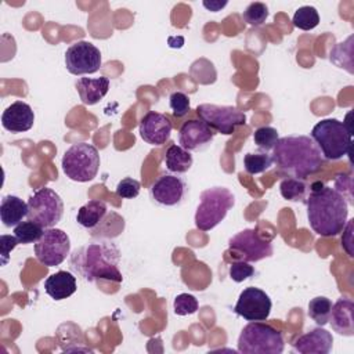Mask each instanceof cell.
<instances>
[{
  "label": "cell",
  "instance_id": "26",
  "mask_svg": "<svg viewBox=\"0 0 354 354\" xmlns=\"http://www.w3.org/2000/svg\"><path fill=\"white\" fill-rule=\"evenodd\" d=\"M279 191L283 199L292 202H304L307 199V184L303 180L288 177L279 184Z\"/></svg>",
  "mask_w": 354,
  "mask_h": 354
},
{
  "label": "cell",
  "instance_id": "11",
  "mask_svg": "<svg viewBox=\"0 0 354 354\" xmlns=\"http://www.w3.org/2000/svg\"><path fill=\"white\" fill-rule=\"evenodd\" d=\"M101 64V51L90 41H76L65 51V66L75 76L95 73Z\"/></svg>",
  "mask_w": 354,
  "mask_h": 354
},
{
  "label": "cell",
  "instance_id": "22",
  "mask_svg": "<svg viewBox=\"0 0 354 354\" xmlns=\"http://www.w3.org/2000/svg\"><path fill=\"white\" fill-rule=\"evenodd\" d=\"M24 217H28V202L15 195H7L1 199L0 220L6 227L18 225Z\"/></svg>",
  "mask_w": 354,
  "mask_h": 354
},
{
  "label": "cell",
  "instance_id": "35",
  "mask_svg": "<svg viewBox=\"0 0 354 354\" xmlns=\"http://www.w3.org/2000/svg\"><path fill=\"white\" fill-rule=\"evenodd\" d=\"M170 108L173 111V115L177 118H181L188 113L189 111V98L183 91H174L170 94Z\"/></svg>",
  "mask_w": 354,
  "mask_h": 354
},
{
  "label": "cell",
  "instance_id": "36",
  "mask_svg": "<svg viewBox=\"0 0 354 354\" xmlns=\"http://www.w3.org/2000/svg\"><path fill=\"white\" fill-rule=\"evenodd\" d=\"M254 274V268L253 266H250L248 261L245 260H239L231 264L230 267V277L232 281L235 282H243L245 279L250 278Z\"/></svg>",
  "mask_w": 354,
  "mask_h": 354
},
{
  "label": "cell",
  "instance_id": "14",
  "mask_svg": "<svg viewBox=\"0 0 354 354\" xmlns=\"http://www.w3.org/2000/svg\"><path fill=\"white\" fill-rule=\"evenodd\" d=\"M151 199L160 206H177L187 195V184L183 178L173 174H163L149 188Z\"/></svg>",
  "mask_w": 354,
  "mask_h": 354
},
{
  "label": "cell",
  "instance_id": "39",
  "mask_svg": "<svg viewBox=\"0 0 354 354\" xmlns=\"http://www.w3.org/2000/svg\"><path fill=\"white\" fill-rule=\"evenodd\" d=\"M225 6H227V1H203V7L207 8L209 11H213V12L220 11Z\"/></svg>",
  "mask_w": 354,
  "mask_h": 354
},
{
  "label": "cell",
  "instance_id": "7",
  "mask_svg": "<svg viewBox=\"0 0 354 354\" xmlns=\"http://www.w3.org/2000/svg\"><path fill=\"white\" fill-rule=\"evenodd\" d=\"M61 166L68 178L77 183L91 181L100 169L98 149L88 142L73 144L65 151Z\"/></svg>",
  "mask_w": 354,
  "mask_h": 354
},
{
  "label": "cell",
  "instance_id": "27",
  "mask_svg": "<svg viewBox=\"0 0 354 354\" xmlns=\"http://www.w3.org/2000/svg\"><path fill=\"white\" fill-rule=\"evenodd\" d=\"M332 300L325 296H317L310 300L308 303V317L318 325L324 326L329 322L330 310H332Z\"/></svg>",
  "mask_w": 354,
  "mask_h": 354
},
{
  "label": "cell",
  "instance_id": "9",
  "mask_svg": "<svg viewBox=\"0 0 354 354\" xmlns=\"http://www.w3.org/2000/svg\"><path fill=\"white\" fill-rule=\"evenodd\" d=\"M196 113L210 129L225 136L232 134L238 126L246 123V115L238 108L228 105L201 104L196 106Z\"/></svg>",
  "mask_w": 354,
  "mask_h": 354
},
{
  "label": "cell",
  "instance_id": "2",
  "mask_svg": "<svg viewBox=\"0 0 354 354\" xmlns=\"http://www.w3.org/2000/svg\"><path fill=\"white\" fill-rule=\"evenodd\" d=\"M272 160L293 178L306 180L321 170L324 156L308 136H288L277 141L272 148Z\"/></svg>",
  "mask_w": 354,
  "mask_h": 354
},
{
  "label": "cell",
  "instance_id": "16",
  "mask_svg": "<svg viewBox=\"0 0 354 354\" xmlns=\"http://www.w3.org/2000/svg\"><path fill=\"white\" fill-rule=\"evenodd\" d=\"M214 137L213 130L202 120H187L178 131V142L187 151H199L205 148Z\"/></svg>",
  "mask_w": 354,
  "mask_h": 354
},
{
  "label": "cell",
  "instance_id": "3",
  "mask_svg": "<svg viewBox=\"0 0 354 354\" xmlns=\"http://www.w3.org/2000/svg\"><path fill=\"white\" fill-rule=\"evenodd\" d=\"M119 260V249L112 242L100 239L76 249L71 256V268L88 282L106 279L120 283L123 277L118 268Z\"/></svg>",
  "mask_w": 354,
  "mask_h": 354
},
{
  "label": "cell",
  "instance_id": "6",
  "mask_svg": "<svg viewBox=\"0 0 354 354\" xmlns=\"http://www.w3.org/2000/svg\"><path fill=\"white\" fill-rule=\"evenodd\" d=\"M235 196L225 187H212L201 194L195 212V225L201 231H210L218 225L234 206Z\"/></svg>",
  "mask_w": 354,
  "mask_h": 354
},
{
  "label": "cell",
  "instance_id": "21",
  "mask_svg": "<svg viewBox=\"0 0 354 354\" xmlns=\"http://www.w3.org/2000/svg\"><path fill=\"white\" fill-rule=\"evenodd\" d=\"M79 97L84 105H94L102 100L109 90V79L100 76L97 79L79 77L75 83Z\"/></svg>",
  "mask_w": 354,
  "mask_h": 354
},
{
  "label": "cell",
  "instance_id": "12",
  "mask_svg": "<svg viewBox=\"0 0 354 354\" xmlns=\"http://www.w3.org/2000/svg\"><path fill=\"white\" fill-rule=\"evenodd\" d=\"M271 307V299L264 290L249 286L241 292L234 311L246 321H266L270 317Z\"/></svg>",
  "mask_w": 354,
  "mask_h": 354
},
{
  "label": "cell",
  "instance_id": "18",
  "mask_svg": "<svg viewBox=\"0 0 354 354\" xmlns=\"http://www.w3.org/2000/svg\"><path fill=\"white\" fill-rule=\"evenodd\" d=\"M332 346V333L321 326L299 336L293 343V348L301 354H328Z\"/></svg>",
  "mask_w": 354,
  "mask_h": 354
},
{
  "label": "cell",
  "instance_id": "32",
  "mask_svg": "<svg viewBox=\"0 0 354 354\" xmlns=\"http://www.w3.org/2000/svg\"><path fill=\"white\" fill-rule=\"evenodd\" d=\"M245 22H248L249 25L252 26H260L266 22L267 17H268V8L264 3H260V1H254V3H250L243 14H242Z\"/></svg>",
  "mask_w": 354,
  "mask_h": 354
},
{
  "label": "cell",
  "instance_id": "19",
  "mask_svg": "<svg viewBox=\"0 0 354 354\" xmlns=\"http://www.w3.org/2000/svg\"><path fill=\"white\" fill-rule=\"evenodd\" d=\"M354 304L348 299H339L330 310L329 322L332 329L343 336L354 335V319H353Z\"/></svg>",
  "mask_w": 354,
  "mask_h": 354
},
{
  "label": "cell",
  "instance_id": "34",
  "mask_svg": "<svg viewBox=\"0 0 354 354\" xmlns=\"http://www.w3.org/2000/svg\"><path fill=\"white\" fill-rule=\"evenodd\" d=\"M140 188H141V184L137 180L131 177H126L118 183L116 195L123 199H133L138 196Z\"/></svg>",
  "mask_w": 354,
  "mask_h": 354
},
{
  "label": "cell",
  "instance_id": "15",
  "mask_svg": "<svg viewBox=\"0 0 354 354\" xmlns=\"http://www.w3.org/2000/svg\"><path fill=\"white\" fill-rule=\"evenodd\" d=\"M140 136L151 145H162L170 138L171 122L163 113L149 111L140 120Z\"/></svg>",
  "mask_w": 354,
  "mask_h": 354
},
{
  "label": "cell",
  "instance_id": "29",
  "mask_svg": "<svg viewBox=\"0 0 354 354\" xmlns=\"http://www.w3.org/2000/svg\"><path fill=\"white\" fill-rule=\"evenodd\" d=\"M274 160L272 156L267 152H257V153H246L243 156V167L249 174H260L267 171L272 166Z\"/></svg>",
  "mask_w": 354,
  "mask_h": 354
},
{
  "label": "cell",
  "instance_id": "37",
  "mask_svg": "<svg viewBox=\"0 0 354 354\" xmlns=\"http://www.w3.org/2000/svg\"><path fill=\"white\" fill-rule=\"evenodd\" d=\"M18 239L11 235H1L0 236V257H1V264L6 266L10 259V252L18 245Z\"/></svg>",
  "mask_w": 354,
  "mask_h": 354
},
{
  "label": "cell",
  "instance_id": "4",
  "mask_svg": "<svg viewBox=\"0 0 354 354\" xmlns=\"http://www.w3.org/2000/svg\"><path fill=\"white\" fill-rule=\"evenodd\" d=\"M311 138L328 160H337L351 152L353 130L333 118L319 120L311 130Z\"/></svg>",
  "mask_w": 354,
  "mask_h": 354
},
{
  "label": "cell",
  "instance_id": "33",
  "mask_svg": "<svg viewBox=\"0 0 354 354\" xmlns=\"http://www.w3.org/2000/svg\"><path fill=\"white\" fill-rule=\"evenodd\" d=\"M198 307H199V304H198L196 297L189 295V293H180V295H177V297L174 299V303H173L174 313L177 315H181V317L196 313Z\"/></svg>",
  "mask_w": 354,
  "mask_h": 354
},
{
  "label": "cell",
  "instance_id": "31",
  "mask_svg": "<svg viewBox=\"0 0 354 354\" xmlns=\"http://www.w3.org/2000/svg\"><path fill=\"white\" fill-rule=\"evenodd\" d=\"M278 140H279L278 131H277V129H274L271 126H261V127L256 129L253 133L254 144L264 152L271 151Z\"/></svg>",
  "mask_w": 354,
  "mask_h": 354
},
{
  "label": "cell",
  "instance_id": "24",
  "mask_svg": "<svg viewBox=\"0 0 354 354\" xmlns=\"http://www.w3.org/2000/svg\"><path fill=\"white\" fill-rule=\"evenodd\" d=\"M124 230V218L116 212H108L101 223L90 230V235L93 238L100 239H113L122 234Z\"/></svg>",
  "mask_w": 354,
  "mask_h": 354
},
{
  "label": "cell",
  "instance_id": "10",
  "mask_svg": "<svg viewBox=\"0 0 354 354\" xmlns=\"http://www.w3.org/2000/svg\"><path fill=\"white\" fill-rule=\"evenodd\" d=\"M71 252V241L66 232L59 228H46L41 238L35 243L36 259L47 266H59Z\"/></svg>",
  "mask_w": 354,
  "mask_h": 354
},
{
  "label": "cell",
  "instance_id": "38",
  "mask_svg": "<svg viewBox=\"0 0 354 354\" xmlns=\"http://www.w3.org/2000/svg\"><path fill=\"white\" fill-rule=\"evenodd\" d=\"M353 221H354V220H348L347 227L343 228L344 232H343V236H342V246L344 248V250L348 253L350 257L354 256V253H353V239H351V236H353V232H351V230H353Z\"/></svg>",
  "mask_w": 354,
  "mask_h": 354
},
{
  "label": "cell",
  "instance_id": "23",
  "mask_svg": "<svg viewBox=\"0 0 354 354\" xmlns=\"http://www.w3.org/2000/svg\"><path fill=\"white\" fill-rule=\"evenodd\" d=\"M108 213L106 203L100 199H91L83 205L76 214V221L87 230L95 228Z\"/></svg>",
  "mask_w": 354,
  "mask_h": 354
},
{
  "label": "cell",
  "instance_id": "1",
  "mask_svg": "<svg viewBox=\"0 0 354 354\" xmlns=\"http://www.w3.org/2000/svg\"><path fill=\"white\" fill-rule=\"evenodd\" d=\"M308 224L321 236H335L343 231L348 217V203L335 188L314 183L306 199Z\"/></svg>",
  "mask_w": 354,
  "mask_h": 354
},
{
  "label": "cell",
  "instance_id": "13",
  "mask_svg": "<svg viewBox=\"0 0 354 354\" xmlns=\"http://www.w3.org/2000/svg\"><path fill=\"white\" fill-rule=\"evenodd\" d=\"M228 246L231 250L238 252L245 261H259L272 254V243L260 238L259 232L252 228H246L230 238Z\"/></svg>",
  "mask_w": 354,
  "mask_h": 354
},
{
  "label": "cell",
  "instance_id": "20",
  "mask_svg": "<svg viewBox=\"0 0 354 354\" xmlns=\"http://www.w3.org/2000/svg\"><path fill=\"white\" fill-rule=\"evenodd\" d=\"M76 277L68 271H58L55 274H51L44 281L46 293L55 301L68 299L76 292Z\"/></svg>",
  "mask_w": 354,
  "mask_h": 354
},
{
  "label": "cell",
  "instance_id": "17",
  "mask_svg": "<svg viewBox=\"0 0 354 354\" xmlns=\"http://www.w3.org/2000/svg\"><path fill=\"white\" fill-rule=\"evenodd\" d=\"M35 113L29 104L15 101L8 105L1 115V126L11 133H22L32 129Z\"/></svg>",
  "mask_w": 354,
  "mask_h": 354
},
{
  "label": "cell",
  "instance_id": "5",
  "mask_svg": "<svg viewBox=\"0 0 354 354\" xmlns=\"http://www.w3.org/2000/svg\"><path fill=\"white\" fill-rule=\"evenodd\" d=\"M283 347L282 333L261 321H250L238 337V351L243 354H281Z\"/></svg>",
  "mask_w": 354,
  "mask_h": 354
},
{
  "label": "cell",
  "instance_id": "28",
  "mask_svg": "<svg viewBox=\"0 0 354 354\" xmlns=\"http://www.w3.org/2000/svg\"><path fill=\"white\" fill-rule=\"evenodd\" d=\"M43 232L44 228L32 220L21 221L18 225L14 227V236L22 245L37 242L41 238Z\"/></svg>",
  "mask_w": 354,
  "mask_h": 354
},
{
  "label": "cell",
  "instance_id": "30",
  "mask_svg": "<svg viewBox=\"0 0 354 354\" xmlns=\"http://www.w3.org/2000/svg\"><path fill=\"white\" fill-rule=\"evenodd\" d=\"M293 25L301 30H311L319 24V15L315 7L303 6L299 7L292 18Z\"/></svg>",
  "mask_w": 354,
  "mask_h": 354
},
{
  "label": "cell",
  "instance_id": "25",
  "mask_svg": "<svg viewBox=\"0 0 354 354\" xmlns=\"http://www.w3.org/2000/svg\"><path fill=\"white\" fill-rule=\"evenodd\" d=\"M192 162H194V159H192L191 152L177 144L170 145L166 151L165 165H166V169L171 173L181 174V173L188 171L192 166Z\"/></svg>",
  "mask_w": 354,
  "mask_h": 354
},
{
  "label": "cell",
  "instance_id": "8",
  "mask_svg": "<svg viewBox=\"0 0 354 354\" xmlns=\"http://www.w3.org/2000/svg\"><path fill=\"white\" fill-rule=\"evenodd\" d=\"M64 214V202L51 188L36 189L28 199V220H32L43 228L54 227Z\"/></svg>",
  "mask_w": 354,
  "mask_h": 354
}]
</instances>
